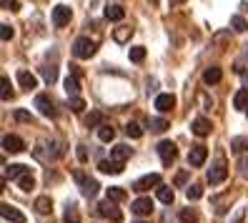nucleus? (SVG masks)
<instances>
[{
    "label": "nucleus",
    "instance_id": "09e8293b",
    "mask_svg": "<svg viewBox=\"0 0 248 223\" xmlns=\"http://www.w3.org/2000/svg\"><path fill=\"white\" fill-rule=\"evenodd\" d=\"M151 3H158V0H151Z\"/></svg>",
    "mask_w": 248,
    "mask_h": 223
},
{
    "label": "nucleus",
    "instance_id": "39448f33",
    "mask_svg": "<svg viewBox=\"0 0 248 223\" xmlns=\"http://www.w3.org/2000/svg\"><path fill=\"white\" fill-rule=\"evenodd\" d=\"M206 178H208V183L211 186H218V183H223L226 181V178H228V166H226V163L223 160H218L216 163V166L206 173Z\"/></svg>",
    "mask_w": 248,
    "mask_h": 223
},
{
    "label": "nucleus",
    "instance_id": "9d476101",
    "mask_svg": "<svg viewBox=\"0 0 248 223\" xmlns=\"http://www.w3.org/2000/svg\"><path fill=\"white\" fill-rule=\"evenodd\" d=\"M0 216H3L5 221H10V223H25V216L18 211V208H13L10 203L0 206Z\"/></svg>",
    "mask_w": 248,
    "mask_h": 223
},
{
    "label": "nucleus",
    "instance_id": "79ce46f5",
    "mask_svg": "<svg viewBox=\"0 0 248 223\" xmlns=\"http://www.w3.org/2000/svg\"><path fill=\"white\" fill-rule=\"evenodd\" d=\"M0 28H3V31H0V35H3V40H10V38H13V28H10L8 23H3Z\"/></svg>",
    "mask_w": 248,
    "mask_h": 223
},
{
    "label": "nucleus",
    "instance_id": "f8f14e48",
    "mask_svg": "<svg viewBox=\"0 0 248 223\" xmlns=\"http://www.w3.org/2000/svg\"><path fill=\"white\" fill-rule=\"evenodd\" d=\"M130 211H133L136 216H151V211H153V201H151V198H138V201L130 203Z\"/></svg>",
    "mask_w": 248,
    "mask_h": 223
},
{
    "label": "nucleus",
    "instance_id": "8fccbe9b",
    "mask_svg": "<svg viewBox=\"0 0 248 223\" xmlns=\"http://www.w3.org/2000/svg\"><path fill=\"white\" fill-rule=\"evenodd\" d=\"M246 113H248V111H246Z\"/></svg>",
    "mask_w": 248,
    "mask_h": 223
},
{
    "label": "nucleus",
    "instance_id": "7ed1b4c3",
    "mask_svg": "<svg viewBox=\"0 0 248 223\" xmlns=\"http://www.w3.org/2000/svg\"><path fill=\"white\" fill-rule=\"evenodd\" d=\"M160 186H163V183H160V175H158V173H148V175L138 178V181L133 183V191L145 193V191H151V188H160Z\"/></svg>",
    "mask_w": 248,
    "mask_h": 223
},
{
    "label": "nucleus",
    "instance_id": "c03bdc74",
    "mask_svg": "<svg viewBox=\"0 0 248 223\" xmlns=\"http://www.w3.org/2000/svg\"><path fill=\"white\" fill-rule=\"evenodd\" d=\"M78 158H80V160L88 158V153H85V145H78Z\"/></svg>",
    "mask_w": 248,
    "mask_h": 223
},
{
    "label": "nucleus",
    "instance_id": "aec40b11",
    "mask_svg": "<svg viewBox=\"0 0 248 223\" xmlns=\"http://www.w3.org/2000/svg\"><path fill=\"white\" fill-rule=\"evenodd\" d=\"M98 138L103 141V143H110V141L115 138V128H113V126H108V123H103V126L98 128Z\"/></svg>",
    "mask_w": 248,
    "mask_h": 223
},
{
    "label": "nucleus",
    "instance_id": "0eeeda50",
    "mask_svg": "<svg viewBox=\"0 0 248 223\" xmlns=\"http://www.w3.org/2000/svg\"><path fill=\"white\" fill-rule=\"evenodd\" d=\"M70 18H73V10H70L68 5H55V8H53V25H55V28L68 25Z\"/></svg>",
    "mask_w": 248,
    "mask_h": 223
},
{
    "label": "nucleus",
    "instance_id": "2eb2a0df",
    "mask_svg": "<svg viewBox=\"0 0 248 223\" xmlns=\"http://www.w3.org/2000/svg\"><path fill=\"white\" fill-rule=\"evenodd\" d=\"M211 121H208V118H196V121H193V126H191V130L196 133V136L198 138H203V136H208V133H211Z\"/></svg>",
    "mask_w": 248,
    "mask_h": 223
},
{
    "label": "nucleus",
    "instance_id": "6ab92c4d",
    "mask_svg": "<svg viewBox=\"0 0 248 223\" xmlns=\"http://www.w3.org/2000/svg\"><path fill=\"white\" fill-rule=\"evenodd\" d=\"M35 211H38L40 216H48V213L53 211V201H50L48 196H40V198L35 201Z\"/></svg>",
    "mask_w": 248,
    "mask_h": 223
},
{
    "label": "nucleus",
    "instance_id": "412c9836",
    "mask_svg": "<svg viewBox=\"0 0 248 223\" xmlns=\"http://www.w3.org/2000/svg\"><path fill=\"white\" fill-rule=\"evenodd\" d=\"M98 168L103 171V173H113V175L123 173V166H118V163H113V160H100V163H98Z\"/></svg>",
    "mask_w": 248,
    "mask_h": 223
},
{
    "label": "nucleus",
    "instance_id": "a878e982",
    "mask_svg": "<svg viewBox=\"0 0 248 223\" xmlns=\"http://www.w3.org/2000/svg\"><path fill=\"white\" fill-rule=\"evenodd\" d=\"M130 35H133V28H128V25H121L118 31L113 33L115 43H128V40H130Z\"/></svg>",
    "mask_w": 248,
    "mask_h": 223
},
{
    "label": "nucleus",
    "instance_id": "7c9ffc66",
    "mask_svg": "<svg viewBox=\"0 0 248 223\" xmlns=\"http://www.w3.org/2000/svg\"><path fill=\"white\" fill-rule=\"evenodd\" d=\"M68 108H70L73 113H83V111H85V100L78 98V96H76V98H68Z\"/></svg>",
    "mask_w": 248,
    "mask_h": 223
},
{
    "label": "nucleus",
    "instance_id": "e433bc0d",
    "mask_svg": "<svg viewBox=\"0 0 248 223\" xmlns=\"http://www.w3.org/2000/svg\"><path fill=\"white\" fill-rule=\"evenodd\" d=\"M186 196H188V201H198V198L203 196V188H201V186H188Z\"/></svg>",
    "mask_w": 248,
    "mask_h": 223
},
{
    "label": "nucleus",
    "instance_id": "72a5a7b5",
    "mask_svg": "<svg viewBox=\"0 0 248 223\" xmlns=\"http://www.w3.org/2000/svg\"><path fill=\"white\" fill-rule=\"evenodd\" d=\"M85 126H88V128H100V126H103V115H100V113H91V115H85Z\"/></svg>",
    "mask_w": 248,
    "mask_h": 223
},
{
    "label": "nucleus",
    "instance_id": "393cba45",
    "mask_svg": "<svg viewBox=\"0 0 248 223\" xmlns=\"http://www.w3.org/2000/svg\"><path fill=\"white\" fill-rule=\"evenodd\" d=\"M106 18H108V20H123V18H125V10H123L121 5H108V8H106Z\"/></svg>",
    "mask_w": 248,
    "mask_h": 223
},
{
    "label": "nucleus",
    "instance_id": "ea45409f",
    "mask_svg": "<svg viewBox=\"0 0 248 223\" xmlns=\"http://www.w3.org/2000/svg\"><path fill=\"white\" fill-rule=\"evenodd\" d=\"M0 83H3V93H0V98H3V100H10V98H13V91H10V80L3 76V80H0Z\"/></svg>",
    "mask_w": 248,
    "mask_h": 223
},
{
    "label": "nucleus",
    "instance_id": "f3484780",
    "mask_svg": "<svg viewBox=\"0 0 248 223\" xmlns=\"http://www.w3.org/2000/svg\"><path fill=\"white\" fill-rule=\"evenodd\" d=\"M221 78H223V73H221V68H218V65H211V68H206V73H203V83H206V85L221 83Z\"/></svg>",
    "mask_w": 248,
    "mask_h": 223
},
{
    "label": "nucleus",
    "instance_id": "b1692460",
    "mask_svg": "<svg viewBox=\"0 0 248 223\" xmlns=\"http://www.w3.org/2000/svg\"><path fill=\"white\" fill-rule=\"evenodd\" d=\"M65 91H68V98H76V93L80 91L78 76H68V78H65Z\"/></svg>",
    "mask_w": 248,
    "mask_h": 223
},
{
    "label": "nucleus",
    "instance_id": "20e7f679",
    "mask_svg": "<svg viewBox=\"0 0 248 223\" xmlns=\"http://www.w3.org/2000/svg\"><path fill=\"white\" fill-rule=\"evenodd\" d=\"M206 158H208V148L206 145H193L191 151H188V166H193V168H201L203 163H206Z\"/></svg>",
    "mask_w": 248,
    "mask_h": 223
},
{
    "label": "nucleus",
    "instance_id": "c9c22d12",
    "mask_svg": "<svg viewBox=\"0 0 248 223\" xmlns=\"http://www.w3.org/2000/svg\"><path fill=\"white\" fill-rule=\"evenodd\" d=\"M18 186H20L23 191H31V188L35 186V181H33V175H31V173H25V175H20V178H18Z\"/></svg>",
    "mask_w": 248,
    "mask_h": 223
},
{
    "label": "nucleus",
    "instance_id": "f257e3e1",
    "mask_svg": "<svg viewBox=\"0 0 248 223\" xmlns=\"http://www.w3.org/2000/svg\"><path fill=\"white\" fill-rule=\"evenodd\" d=\"M95 53V43L91 38H78L76 43H73V55L80 58V61H85V58H91Z\"/></svg>",
    "mask_w": 248,
    "mask_h": 223
},
{
    "label": "nucleus",
    "instance_id": "de8ad7c7",
    "mask_svg": "<svg viewBox=\"0 0 248 223\" xmlns=\"http://www.w3.org/2000/svg\"><path fill=\"white\" fill-rule=\"evenodd\" d=\"M136 223H145V221H136Z\"/></svg>",
    "mask_w": 248,
    "mask_h": 223
},
{
    "label": "nucleus",
    "instance_id": "6e6552de",
    "mask_svg": "<svg viewBox=\"0 0 248 223\" xmlns=\"http://www.w3.org/2000/svg\"><path fill=\"white\" fill-rule=\"evenodd\" d=\"M35 108L40 115H46V118H55V106H53V100L46 96V93H40L35 96Z\"/></svg>",
    "mask_w": 248,
    "mask_h": 223
},
{
    "label": "nucleus",
    "instance_id": "37998d69",
    "mask_svg": "<svg viewBox=\"0 0 248 223\" xmlns=\"http://www.w3.org/2000/svg\"><path fill=\"white\" fill-rule=\"evenodd\" d=\"M16 118H18V121H25V123H31V121H33L28 111H16Z\"/></svg>",
    "mask_w": 248,
    "mask_h": 223
},
{
    "label": "nucleus",
    "instance_id": "2f4dec72",
    "mask_svg": "<svg viewBox=\"0 0 248 223\" xmlns=\"http://www.w3.org/2000/svg\"><path fill=\"white\" fill-rule=\"evenodd\" d=\"M231 25H233V31H238V33H246V31H248V23H246V18H241V16H233V18H231Z\"/></svg>",
    "mask_w": 248,
    "mask_h": 223
},
{
    "label": "nucleus",
    "instance_id": "4c0bfd02",
    "mask_svg": "<svg viewBox=\"0 0 248 223\" xmlns=\"http://www.w3.org/2000/svg\"><path fill=\"white\" fill-rule=\"evenodd\" d=\"M231 148H233V151H248V138H233L231 141Z\"/></svg>",
    "mask_w": 248,
    "mask_h": 223
},
{
    "label": "nucleus",
    "instance_id": "a18cd8bd",
    "mask_svg": "<svg viewBox=\"0 0 248 223\" xmlns=\"http://www.w3.org/2000/svg\"><path fill=\"white\" fill-rule=\"evenodd\" d=\"M170 3H173V5H178V3H183V0H170Z\"/></svg>",
    "mask_w": 248,
    "mask_h": 223
},
{
    "label": "nucleus",
    "instance_id": "ddd939ff",
    "mask_svg": "<svg viewBox=\"0 0 248 223\" xmlns=\"http://www.w3.org/2000/svg\"><path fill=\"white\" fill-rule=\"evenodd\" d=\"M18 83L23 91H33V88H38V78L33 76L31 70H18Z\"/></svg>",
    "mask_w": 248,
    "mask_h": 223
},
{
    "label": "nucleus",
    "instance_id": "1a4fd4ad",
    "mask_svg": "<svg viewBox=\"0 0 248 223\" xmlns=\"http://www.w3.org/2000/svg\"><path fill=\"white\" fill-rule=\"evenodd\" d=\"M98 213H100V216H106V218H110L113 223H118V221H121V211H118V208H115V203L108 201V198L98 203Z\"/></svg>",
    "mask_w": 248,
    "mask_h": 223
},
{
    "label": "nucleus",
    "instance_id": "bb28decb",
    "mask_svg": "<svg viewBox=\"0 0 248 223\" xmlns=\"http://www.w3.org/2000/svg\"><path fill=\"white\" fill-rule=\"evenodd\" d=\"M40 76H43V80H46V83H55L58 80V68H53V65H43L40 68Z\"/></svg>",
    "mask_w": 248,
    "mask_h": 223
},
{
    "label": "nucleus",
    "instance_id": "58836bf2",
    "mask_svg": "<svg viewBox=\"0 0 248 223\" xmlns=\"http://www.w3.org/2000/svg\"><path fill=\"white\" fill-rule=\"evenodd\" d=\"M181 221H183V223H198V213H196V211H188V208H186V211H181Z\"/></svg>",
    "mask_w": 248,
    "mask_h": 223
},
{
    "label": "nucleus",
    "instance_id": "f03ea898",
    "mask_svg": "<svg viewBox=\"0 0 248 223\" xmlns=\"http://www.w3.org/2000/svg\"><path fill=\"white\" fill-rule=\"evenodd\" d=\"M76 181H78V186H80V193H83L85 198H93L95 193H98V188H100L95 178H88V175H83L80 171L76 173Z\"/></svg>",
    "mask_w": 248,
    "mask_h": 223
},
{
    "label": "nucleus",
    "instance_id": "a211bd4d",
    "mask_svg": "<svg viewBox=\"0 0 248 223\" xmlns=\"http://www.w3.org/2000/svg\"><path fill=\"white\" fill-rule=\"evenodd\" d=\"M148 128L153 133H166L170 128V123L166 121V118H148Z\"/></svg>",
    "mask_w": 248,
    "mask_h": 223
},
{
    "label": "nucleus",
    "instance_id": "5701e85b",
    "mask_svg": "<svg viewBox=\"0 0 248 223\" xmlns=\"http://www.w3.org/2000/svg\"><path fill=\"white\" fill-rule=\"evenodd\" d=\"M233 106H236L238 111H248V91H246V88L233 96Z\"/></svg>",
    "mask_w": 248,
    "mask_h": 223
},
{
    "label": "nucleus",
    "instance_id": "49530a36",
    "mask_svg": "<svg viewBox=\"0 0 248 223\" xmlns=\"http://www.w3.org/2000/svg\"><path fill=\"white\" fill-rule=\"evenodd\" d=\"M243 83H246V85H248V73H246V76H243Z\"/></svg>",
    "mask_w": 248,
    "mask_h": 223
},
{
    "label": "nucleus",
    "instance_id": "473e14b6",
    "mask_svg": "<svg viewBox=\"0 0 248 223\" xmlns=\"http://www.w3.org/2000/svg\"><path fill=\"white\" fill-rule=\"evenodd\" d=\"M63 218H65V223H80V216H78V211H76V206H73V203L65 208V216Z\"/></svg>",
    "mask_w": 248,
    "mask_h": 223
},
{
    "label": "nucleus",
    "instance_id": "dca6fc26",
    "mask_svg": "<svg viewBox=\"0 0 248 223\" xmlns=\"http://www.w3.org/2000/svg\"><path fill=\"white\" fill-rule=\"evenodd\" d=\"M128 158H130V148L128 145H115L113 151H110V160L118 163V166H123Z\"/></svg>",
    "mask_w": 248,
    "mask_h": 223
},
{
    "label": "nucleus",
    "instance_id": "a19ab883",
    "mask_svg": "<svg viewBox=\"0 0 248 223\" xmlns=\"http://www.w3.org/2000/svg\"><path fill=\"white\" fill-rule=\"evenodd\" d=\"M238 173H241L243 178H248V158H241V160H238Z\"/></svg>",
    "mask_w": 248,
    "mask_h": 223
},
{
    "label": "nucleus",
    "instance_id": "4be33fe9",
    "mask_svg": "<svg viewBox=\"0 0 248 223\" xmlns=\"http://www.w3.org/2000/svg\"><path fill=\"white\" fill-rule=\"evenodd\" d=\"M173 198H176V193H173L170 186H160V188H158V201H160V203H168V206H170Z\"/></svg>",
    "mask_w": 248,
    "mask_h": 223
},
{
    "label": "nucleus",
    "instance_id": "f704fd0d",
    "mask_svg": "<svg viewBox=\"0 0 248 223\" xmlns=\"http://www.w3.org/2000/svg\"><path fill=\"white\" fill-rule=\"evenodd\" d=\"M125 133H128L130 138H140V136H143V128H140L138 123H133V121H130V123L125 126Z\"/></svg>",
    "mask_w": 248,
    "mask_h": 223
},
{
    "label": "nucleus",
    "instance_id": "c756f323",
    "mask_svg": "<svg viewBox=\"0 0 248 223\" xmlns=\"http://www.w3.org/2000/svg\"><path fill=\"white\" fill-rule=\"evenodd\" d=\"M128 55H130V61L133 63H143V58H145V48L143 46H133L128 50Z\"/></svg>",
    "mask_w": 248,
    "mask_h": 223
},
{
    "label": "nucleus",
    "instance_id": "9b49d317",
    "mask_svg": "<svg viewBox=\"0 0 248 223\" xmlns=\"http://www.w3.org/2000/svg\"><path fill=\"white\" fill-rule=\"evenodd\" d=\"M3 148H5L8 153H20V151H25V143H23L18 136L8 133V136H3Z\"/></svg>",
    "mask_w": 248,
    "mask_h": 223
},
{
    "label": "nucleus",
    "instance_id": "423d86ee",
    "mask_svg": "<svg viewBox=\"0 0 248 223\" xmlns=\"http://www.w3.org/2000/svg\"><path fill=\"white\" fill-rule=\"evenodd\" d=\"M176 143H173V141H160L158 143V156H160V160H163L166 163V166H170V163L173 160H176Z\"/></svg>",
    "mask_w": 248,
    "mask_h": 223
},
{
    "label": "nucleus",
    "instance_id": "c85d7f7f",
    "mask_svg": "<svg viewBox=\"0 0 248 223\" xmlns=\"http://www.w3.org/2000/svg\"><path fill=\"white\" fill-rule=\"evenodd\" d=\"M108 201H113V203L125 201V191H123L121 186H113V188H108Z\"/></svg>",
    "mask_w": 248,
    "mask_h": 223
},
{
    "label": "nucleus",
    "instance_id": "4468645a",
    "mask_svg": "<svg viewBox=\"0 0 248 223\" xmlns=\"http://www.w3.org/2000/svg\"><path fill=\"white\" fill-rule=\"evenodd\" d=\"M173 106H176V96H170V93H160V96L155 98V108H158L160 113L173 111Z\"/></svg>",
    "mask_w": 248,
    "mask_h": 223
},
{
    "label": "nucleus",
    "instance_id": "cd10ccee",
    "mask_svg": "<svg viewBox=\"0 0 248 223\" xmlns=\"http://www.w3.org/2000/svg\"><path fill=\"white\" fill-rule=\"evenodd\" d=\"M28 173V166H23V163H16V166H5V178H20Z\"/></svg>",
    "mask_w": 248,
    "mask_h": 223
}]
</instances>
